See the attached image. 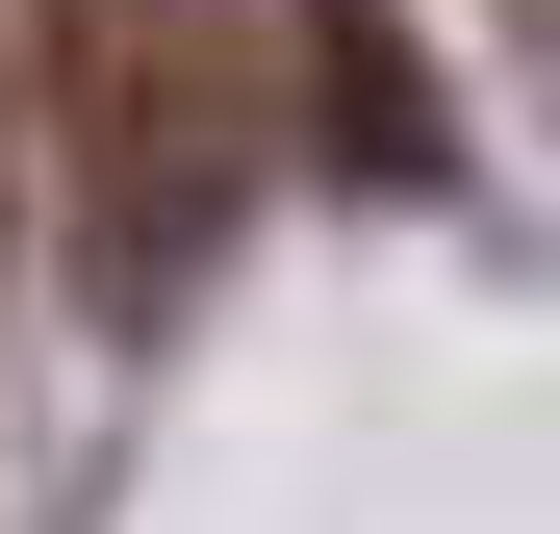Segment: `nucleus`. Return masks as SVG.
Returning a JSON list of instances; mask_svg holds the SVG:
<instances>
[{
	"label": "nucleus",
	"instance_id": "1",
	"mask_svg": "<svg viewBox=\"0 0 560 534\" xmlns=\"http://www.w3.org/2000/svg\"><path fill=\"white\" fill-rule=\"evenodd\" d=\"M26 128H51V229H77V281H103L128 331L153 306H205V254L255 204V0H26Z\"/></svg>",
	"mask_w": 560,
	"mask_h": 534
},
{
	"label": "nucleus",
	"instance_id": "2",
	"mask_svg": "<svg viewBox=\"0 0 560 534\" xmlns=\"http://www.w3.org/2000/svg\"><path fill=\"white\" fill-rule=\"evenodd\" d=\"M255 103L306 178H383V204H433L458 178V103H433V51H408V0H255Z\"/></svg>",
	"mask_w": 560,
	"mask_h": 534
},
{
	"label": "nucleus",
	"instance_id": "3",
	"mask_svg": "<svg viewBox=\"0 0 560 534\" xmlns=\"http://www.w3.org/2000/svg\"><path fill=\"white\" fill-rule=\"evenodd\" d=\"M535 51H560V0H535Z\"/></svg>",
	"mask_w": 560,
	"mask_h": 534
}]
</instances>
